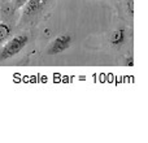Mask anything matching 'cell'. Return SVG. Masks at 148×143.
Returning <instances> with one entry per match:
<instances>
[{
	"mask_svg": "<svg viewBox=\"0 0 148 143\" xmlns=\"http://www.w3.org/2000/svg\"><path fill=\"white\" fill-rule=\"evenodd\" d=\"M12 35V26L8 22L1 21L0 22V43H4L7 39L10 38Z\"/></svg>",
	"mask_w": 148,
	"mask_h": 143,
	"instance_id": "6",
	"label": "cell"
},
{
	"mask_svg": "<svg viewBox=\"0 0 148 143\" xmlns=\"http://www.w3.org/2000/svg\"><path fill=\"white\" fill-rule=\"evenodd\" d=\"M73 43V36L70 34H61L57 35L51 43L48 44L47 48V54L48 55H59L61 52L66 51L68 48H70Z\"/></svg>",
	"mask_w": 148,
	"mask_h": 143,
	"instance_id": "2",
	"label": "cell"
},
{
	"mask_svg": "<svg viewBox=\"0 0 148 143\" xmlns=\"http://www.w3.org/2000/svg\"><path fill=\"white\" fill-rule=\"evenodd\" d=\"M29 35L25 33L17 34L13 38H10L7 43L4 44L1 50H0V61L3 60H8L10 57L16 56L17 54H20L23 48L29 44Z\"/></svg>",
	"mask_w": 148,
	"mask_h": 143,
	"instance_id": "1",
	"label": "cell"
},
{
	"mask_svg": "<svg viewBox=\"0 0 148 143\" xmlns=\"http://www.w3.org/2000/svg\"><path fill=\"white\" fill-rule=\"evenodd\" d=\"M12 1H13V4L16 5V8L18 9V8H22L29 0H12Z\"/></svg>",
	"mask_w": 148,
	"mask_h": 143,
	"instance_id": "7",
	"label": "cell"
},
{
	"mask_svg": "<svg viewBox=\"0 0 148 143\" xmlns=\"http://www.w3.org/2000/svg\"><path fill=\"white\" fill-rule=\"evenodd\" d=\"M125 65H126V67H133V65H134V60H133V56H129L127 59H126V61H125Z\"/></svg>",
	"mask_w": 148,
	"mask_h": 143,
	"instance_id": "9",
	"label": "cell"
},
{
	"mask_svg": "<svg viewBox=\"0 0 148 143\" xmlns=\"http://www.w3.org/2000/svg\"><path fill=\"white\" fill-rule=\"evenodd\" d=\"M126 39H127V33H126L125 29L123 28L116 29V30H113L109 35V43L112 44L113 47L118 48V47H121L122 44H125Z\"/></svg>",
	"mask_w": 148,
	"mask_h": 143,
	"instance_id": "5",
	"label": "cell"
},
{
	"mask_svg": "<svg viewBox=\"0 0 148 143\" xmlns=\"http://www.w3.org/2000/svg\"><path fill=\"white\" fill-rule=\"evenodd\" d=\"M127 10L130 14L134 13V0H127Z\"/></svg>",
	"mask_w": 148,
	"mask_h": 143,
	"instance_id": "8",
	"label": "cell"
},
{
	"mask_svg": "<svg viewBox=\"0 0 148 143\" xmlns=\"http://www.w3.org/2000/svg\"><path fill=\"white\" fill-rule=\"evenodd\" d=\"M16 10H17V8L13 4L12 0L0 3V16H1V20L4 21V22L10 23V21L14 18Z\"/></svg>",
	"mask_w": 148,
	"mask_h": 143,
	"instance_id": "4",
	"label": "cell"
},
{
	"mask_svg": "<svg viewBox=\"0 0 148 143\" xmlns=\"http://www.w3.org/2000/svg\"><path fill=\"white\" fill-rule=\"evenodd\" d=\"M4 1H9V0H0V3H4Z\"/></svg>",
	"mask_w": 148,
	"mask_h": 143,
	"instance_id": "10",
	"label": "cell"
},
{
	"mask_svg": "<svg viewBox=\"0 0 148 143\" xmlns=\"http://www.w3.org/2000/svg\"><path fill=\"white\" fill-rule=\"evenodd\" d=\"M48 0H29L25 5L22 7L23 9V16L25 17H34L35 14H38L42 9L44 8V5L47 4Z\"/></svg>",
	"mask_w": 148,
	"mask_h": 143,
	"instance_id": "3",
	"label": "cell"
}]
</instances>
